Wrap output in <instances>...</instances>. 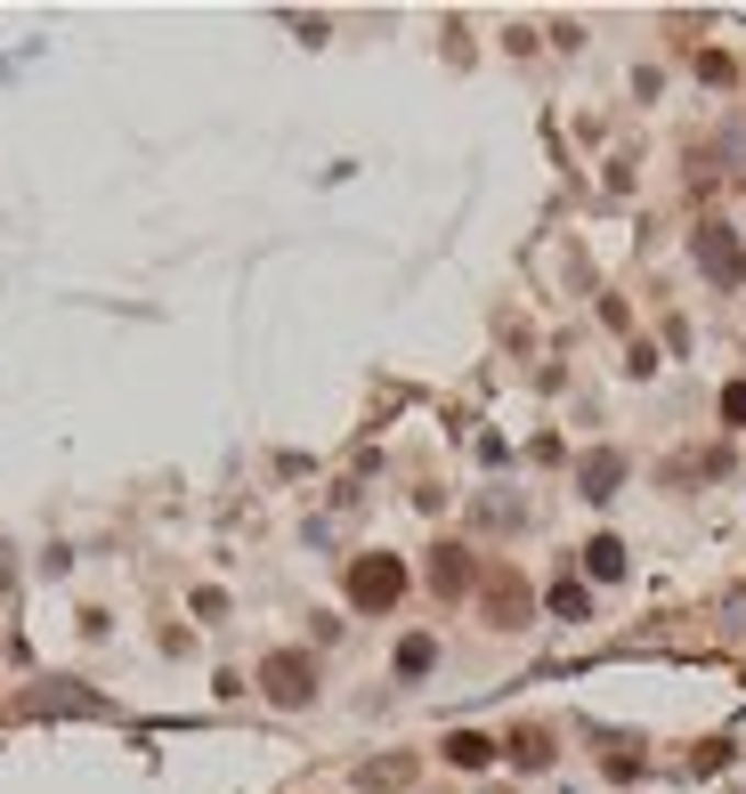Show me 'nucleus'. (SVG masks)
Here are the masks:
<instances>
[{"label":"nucleus","instance_id":"nucleus-5","mask_svg":"<svg viewBox=\"0 0 746 794\" xmlns=\"http://www.w3.org/2000/svg\"><path fill=\"white\" fill-rule=\"evenodd\" d=\"M698 252H707V268H714V276H722V284H731V276H738V268H746V260L731 252V243H722V227H707V243H698Z\"/></svg>","mask_w":746,"mask_h":794},{"label":"nucleus","instance_id":"nucleus-6","mask_svg":"<svg viewBox=\"0 0 746 794\" xmlns=\"http://www.w3.org/2000/svg\"><path fill=\"white\" fill-rule=\"evenodd\" d=\"M511 762H552V738H544V729H528V738H511Z\"/></svg>","mask_w":746,"mask_h":794},{"label":"nucleus","instance_id":"nucleus-7","mask_svg":"<svg viewBox=\"0 0 746 794\" xmlns=\"http://www.w3.org/2000/svg\"><path fill=\"white\" fill-rule=\"evenodd\" d=\"M585 559H592V576H625V552H617V543H609V535H600V543H592V552H585Z\"/></svg>","mask_w":746,"mask_h":794},{"label":"nucleus","instance_id":"nucleus-1","mask_svg":"<svg viewBox=\"0 0 746 794\" xmlns=\"http://www.w3.org/2000/svg\"><path fill=\"white\" fill-rule=\"evenodd\" d=\"M398 592H406V568H398V559L365 552L358 568H349V600H358V609H389Z\"/></svg>","mask_w":746,"mask_h":794},{"label":"nucleus","instance_id":"nucleus-4","mask_svg":"<svg viewBox=\"0 0 746 794\" xmlns=\"http://www.w3.org/2000/svg\"><path fill=\"white\" fill-rule=\"evenodd\" d=\"M617 478H625V463H617V454H592L585 463V487H592V503H609V487Z\"/></svg>","mask_w":746,"mask_h":794},{"label":"nucleus","instance_id":"nucleus-8","mask_svg":"<svg viewBox=\"0 0 746 794\" xmlns=\"http://www.w3.org/2000/svg\"><path fill=\"white\" fill-rule=\"evenodd\" d=\"M439 592H463V552H454V543L439 552Z\"/></svg>","mask_w":746,"mask_h":794},{"label":"nucleus","instance_id":"nucleus-3","mask_svg":"<svg viewBox=\"0 0 746 794\" xmlns=\"http://www.w3.org/2000/svg\"><path fill=\"white\" fill-rule=\"evenodd\" d=\"M447 762H454V770H487V762H495V746H487V738H471V729H454V738H447Z\"/></svg>","mask_w":746,"mask_h":794},{"label":"nucleus","instance_id":"nucleus-2","mask_svg":"<svg viewBox=\"0 0 746 794\" xmlns=\"http://www.w3.org/2000/svg\"><path fill=\"white\" fill-rule=\"evenodd\" d=\"M260 689L276 705H308V697H317V665H308V657H268L260 665Z\"/></svg>","mask_w":746,"mask_h":794}]
</instances>
